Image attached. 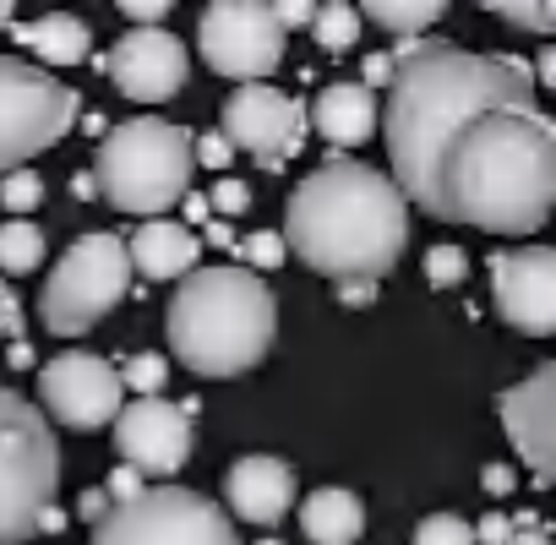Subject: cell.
I'll return each instance as SVG.
<instances>
[{
  "label": "cell",
  "instance_id": "60d3db41",
  "mask_svg": "<svg viewBox=\"0 0 556 545\" xmlns=\"http://www.w3.org/2000/svg\"><path fill=\"white\" fill-rule=\"evenodd\" d=\"M480 480H485V491H491V496H507V491H513V469H507V464H491Z\"/></svg>",
  "mask_w": 556,
  "mask_h": 545
},
{
  "label": "cell",
  "instance_id": "836d02e7",
  "mask_svg": "<svg viewBox=\"0 0 556 545\" xmlns=\"http://www.w3.org/2000/svg\"><path fill=\"white\" fill-rule=\"evenodd\" d=\"M104 491H110V502L121 507V502H137L148 485H142V474H137V469H126V464H121V469L110 474V485H104Z\"/></svg>",
  "mask_w": 556,
  "mask_h": 545
},
{
  "label": "cell",
  "instance_id": "5b68a950",
  "mask_svg": "<svg viewBox=\"0 0 556 545\" xmlns=\"http://www.w3.org/2000/svg\"><path fill=\"white\" fill-rule=\"evenodd\" d=\"M191 175H197V137L159 115L121 121L99 142V159H93V180L104 202H115L121 213H137L142 224L186 202Z\"/></svg>",
  "mask_w": 556,
  "mask_h": 545
},
{
  "label": "cell",
  "instance_id": "4fadbf2b",
  "mask_svg": "<svg viewBox=\"0 0 556 545\" xmlns=\"http://www.w3.org/2000/svg\"><path fill=\"white\" fill-rule=\"evenodd\" d=\"M197 447V426H191V404H169L159 398H131L115 420V453L126 469H137L142 480H164L186 469Z\"/></svg>",
  "mask_w": 556,
  "mask_h": 545
},
{
  "label": "cell",
  "instance_id": "7a4b0ae2",
  "mask_svg": "<svg viewBox=\"0 0 556 545\" xmlns=\"http://www.w3.org/2000/svg\"><path fill=\"white\" fill-rule=\"evenodd\" d=\"M556 213V121L534 104L480 115L442 159L437 218L485 235H534Z\"/></svg>",
  "mask_w": 556,
  "mask_h": 545
},
{
  "label": "cell",
  "instance_id": "9c48e42d",
  "mask_svg": "<svg viewBox=\"0 0 556 545\" xmlns=\"http://www.w3.org/2000/svg\"><path fill=\"white\" fill-rule=\"evenodd\" d=\"M93 545H240V534L218 502L186 485H148L137 502H121L93 523Z\"/></svg>",
  "mask_w": 556,
  "mask_h": 545
},
{
  "label": "cell",
  "instance_id": "d590c367",
  "mask_svg": "<svg viewBox=\"0 0 556 545\" xmlns=\"http://www.w3.org/2000/svg\"><path fill=\"white\" fill-rule=\"evenodd\" d=\"M507 545H556V540H551V529H545L534 512H518V518H513V540H507Z\"/></svg>",
  "mask_w": 556,
  "mask_h": 545
},
{
  "label": "cell",
  "instance_id": "8d00e7d4",
  "mask_svg": "<svg viewBox=\"0 0 556 545\" xmlns=\"http://www.w3.org/2000/svg\"><path fill=\"white\" fill-rule=\"evenodd\" d=\"M475 540H480V545H507V540H513V518H507V512H485V518L475 523Z\"/></svg>",
  "mask_w": 556,
  "mask_h": 545
},
{
  "label": "cell",
  "instance_id": "ab89813d",
  "mask_svg": "<svg viewBox=\"0 0 556 545\" xmlns=\"http://www.w3.org/2000/svg\"><path fill=\"white\" fill-rule=\"evenodd\" d=\"M121 12L137 17V23H159V17H169V0H126Z\"/></svg>",
  "mask_w": 556,
  "mask_h": 545
},
{
  "label": "cell",
  "instance_id": "ac0fdd59",
  "mask_svg": "<svg viewBox=\"0 0 556 545\" xmlns=\"http://www.w3.org/2000/svg\"><path fill=\"white\" fill-rule=\"evenodd\" d=\"M126 251H131V267L142 272V279L164 284V279H191L197 256H202V240H197V229H186L175 218H148V224H137Z\"/></svg>",
  "mask_w": 556,
  "mask_h": 545
},
{
  "label": "cell",
  "instance_id": "f35d334b",
  "mask_svg": "<svg viewBox=\"0 0 556 545\" xmlns=\"http://www.w3.org/2000/svg\"><path fill=\"white\" fill-rule=\"evenodd\" d=\"M229 153H235V148H229V137H224V131H218V137H202V142H197V159H202L207 169H224V164H229Z\"/></svg>",
  "mask_w": 556,
  "mask_h": 545
},
{
  "label": "cell",
  "instance_id": "5bb4252c",
  "mask_svg": "<svg viewBox=\"0 0 556 545\" xmlns=\"http://www.w3.org/2000/svg\"><path fill=\"white\" fill-rule=\"evenodd\" d=\"M491 301L507 328L529 339L556 333V245L491 251Z\"/></svg>",
  "mask_w": 556,
  "mask_h": 545
},
{
  "label": "cell",
  "instance_id": "d6986e66",
  "mask_svg": "<svg viewBox=\"0 0 556 545\" xmlns=\"http://www.w3.org/2000/svg\"><path fill=\"white\" fill-rule=\"evenodd\" d=\"M312 126L333 148H361L377 137V93L366 83H328L312 104Z\"/></svg>",
  "mask_w": 556,
  "mask_h": 545
},
{
  "label": "cell",
  "instance_id": "f6af8a7d",
  "mask_svg": "<svg viewBox=\"0 0 556 545\" xmlns=\"http://www.w3.org/2000/svg\"><path fill=\"white\" fill-rule=\"evenodd\" d=\"M262 545H285V540H262Z\"/></svg>",
  "mask_w": 556,
  "mask_h": 545
},
{
  "label": "cell",
  "instance_id": "7c38bea8",
  "mask_svg": "<svg viewBox=\"0 0 556 545\" xmlns=\"http://www.w3.org/2000/svg\"><path fill=\"white\" fill-rule=\"evenodd\" d=\"M224 137L262 169H285L290 153H301L306 142V104L273 83H245L224 99Z\"/></svg>",
  "mask_w": 556,
  "mask_h": 545
},
{
  "label": "cell",
  "instance_id": "83f0119b",
  "mask_svg": "<svg viewBox=\"0 0 556 545\" xmlns=\"http://www.w3.org/2000/svg\"><path fill=\"white\" fill-rule=\"evenodd\" d=\"M464 272H469V256H464V245L442 240V245H431V251H426V284H437V290H453V284H464Z\"/></svg>",
  "mask_w": 556,
  "mask_h": 545
},
{
  "label": "cell",
  "instance_id": "74e56055",
  "mask_svg": "<svg viewBox=\"0 0 556 545\" xmlns=\"http://www.w3.org/2000/svg\"><path fill=\"white\" fill-rule=\"evenodd\" d=\"M333 295H339V306H371L382 290L371 279H350V284H333Z\"/></svg>",
  "mask_w": 556,
  "mask_h": 545
},
{
  "label": "cell",
  "instance_id": "d6a6232c",
  "mask_svg": "<svg viewBox=\"0 0 556 545\" xmlns=\"http://www.w3.org/2000/svg\"><path fill=\"white\" fill-rule=\"evenodd\" d=\"M207 197H213V207H218V213H245V207H251V191H245L240 180H218Z\"/></svg>",
  "mask_w": 556,
  "mask_h": 545
},
{
  "label": "cell",
  "instance_id": "9a60e30c",
  "mask_svg": "<svg viewBox=\"0 0 556 545\" xmlns=\"http://www.w3.org/2000/svg\"><path fill=\"white\" fill-rule=\"evenodd\" d=\"M110 83L137 99V104H164L186 88V72H191V55L186 45L169 34V28H131L121 34V45L110 50Z\"/></svg>",
  "mask_w": 556,
  "mask_h": 545
},
{
  "label": "cell",
  "instance_id": "30bf717a",
  "mask_svg": "<svg viewBox=\"0 0 556 545\" xmlns=\"http://www.w3.org/2000/svg\"><path fill=\"white\" fill-rule=\"evenodd\" d=\"M197 50L218 77H235L245 88V83H267L285 66V28L262 0H213L197 23Z\"/></svg>",
  "mask_w": 556,
  "mask_h": 545
},
{
  "label": "cell",
  "instance_id": "52a82bcc",
  "mask_svg": "<svg viewBox=\"0 0 556 545\" xmlns=\"http://www.w3.org/2000/svg\"><path fill=\"white\" fill-rule=\"evenodd\" d=\"M131 272H137V267H131V251H126L121 235L93 229V235L72 240L66 256L55 262V272H50L45 295H39V317H45V328L61 333V339L88 333L99 317H110V312L126 301Z\"/></svg>",
  "mask_w": 556,
  "mask_h": 545
},
{
  "label": "cell",
  "instance_id": "6da1fadb",
  "mask_svg": "<svg viewBox=\"0 0 556 545\" xmlns=\"http://www.w3.org/2000/svg\"><path fill=\"white\" fill-rule=\"evenodd\" d=\"M399 77L388 88V175L404 202H420L437 218L442 197V159L453 142L491 110L534 104V66L518 55H480L464 45H426L409 39L393 50Z\"/></svg>",
  "mask_w": 556,
  "mask_h": 545
},
{
  "label": "cell",
  "instance_id": "b9f144b4",
  "mask_svg": "<svg viewBox=\"0 0 556 545\" xmlns=\"http://www.w3.org/2000/svg\"><path fill=\"white\" fill-rule=\"evenodd\" d=\"M534 83L556 88V45H551V50H540V61H534Z\"/></svg>",
  "mask_w": 556,
  "mask_h": 545
},
{
  "label": "cell",
  "instance_id": "4316f807",
  "mask_svg": "<svg viewBox=\"0 0 556 545\" xmlns=\"http://www.w3.org/2000/svg\"><path fill=\"white\" fill-rule=\"evenodd\" d=\"M39 202H45V180H39L34 169H12V175H0V207H7L12 218L34 213Z\"/></svg>",
  "mask_w": 556,
  "mask_h": 545
},
{
  "label": "cell",
  "instance_id": "4dcf8cb0",
  "mask_svg": "<svg viewBox=\"0 0 556 545\" xmlns=\"http://www.w3.org/2000/svg\"><path fill=\"white\" fill-rule=\"evenodd\" d=\"M273 17H278V28H312L317 23V7H312V0H278V7H273Z\"/></svg>",
  "mask_w": 556,
  "mask_h": 545
},
{
  "label": "cell",
  "instance_id": "484cf974",
  "mask_svg": "<svg viewBox=\"0 0 556 545\" xmlns=\"http://www.w3.org/2000/svg\"><path fill=\"white\" fill-rule=\"evenodd\" d=\"M235 251L245 256L251 272H273V267H285V256H290V245H285L278 229H251L245 240H235Z\"/></svg>",
  "mask_w": 556,
  "mask_h": 545
},
{
  "label": "cell",
  "instance_id": "277c9868",
  "mask_svg": "<svg viewBox=\"0 0 556 545\" xmlns=\"http://www.w3.org/2000/svg\"><path fill=\"white\" fill-rule=\"evenodd\" d=\"M169 355L197 377L251 371L278 333V301L251 267H197L169 301Z\"/></svg>",
  "mask_w": 556,
  "mask_h": 545
},
{
  "label": "cell",
  "instance_id": "f546056e",
  "mask_svg": "<svg viewBox=\"0 0 556 545\" xmlns=\"http://www.w3.org/2000/svg\"><path fill=\"white\" fill-rule=\"evenodd\" d=\"M164 377H169V366H164V355H131L126 366H121V382L137 393V398H159V388H164Z\"/></svg>",
  "mask_w": 556,
  "mask_h": 545
},
{
  "label": "cell",
  "instance_id": "1f68e13d",
  "mask_svg": "<svg viewBox=\"0 0 556 545\" xmlns=\"http://www.w3.org/2000/svg\"><path fill=\"white\" fill-rule=\"evenodd\" d=\"M393 77H399V61L388 55V50H377V55H366V72H361V83L377 93V88H393Z\"/></svg>",
  "mask_w": 556,
  "mask_h": 545
},
{
  "label": "cell",
  "instance_id": "7bdbcfd3",
  "mask_svg": "<svg viewBox=\"0 0 556 545\" xmlns=\"http://www.w3.org/2000/svg\"><path fill=\"white\" fill-rule=\"evenodd\" d=\"M207 240H213V245H235L229 224H218V218H207Z\"/></svg>",
  "mask_w": 556,
  "mask_h": 545
},
{
  "label": "cell",
  "instance_id": "7402d4cb",
  "mask_svg": "<svg viewBox=\"0 0 556 545\" xmlns=\"http://www.w3.org/2000/svg\"><path fill=\"white\" fill-rule=\"evenodd\" d=\"M361 17L382 23L388 34H399L409 45V39H426V28H437L447 17V7L442 0H371V7H361Z\"/></svg>",
  "mask_w": 556,
  "mask_h": 545
},
{
  "label": "cell",
  "instance_id": "e575fe53",
  "mask_svg": "<svg viewBox=\"0 0 556 545\" xmlns=\"http://www.w3.org/2000/svg\"><path fill=\"white\" fill-rule=\"evenodd\" d=\"M23 333V301L12 284H0V339H17Z\"/></svg>",
  "mask_w": 556,
  "mask_h": 545
},
{
  "label": "cell",
  "instance_id": "8fae6325",
  "mask_svg": "<svg viewBox=\"0 0 556 545\" xmlns=\"http://www.w3.org/2000/svg\"><path fill=\"white\" fill-rule=\"evenodd\" d=\"M39 398H45V415H55L61 426H72V431H99V426H115V420H121V409H126V382H121V366H110L104 355L66 350V355L45 360V371H39Z\"/></svg>",
  "mask_w": 556,
  "mask_h": 545
},
{
  "label": "cell",
  "instance_id": "ffe728a7",
  "mask_svg": "<svg viewBox=\"0 0 556 545\" xmlns=\"http://www.w3.org/2000/svg\"><path fill=\"white\" fill-rule=\"evenodd\" d=\"M301 534L312 545H355L366 534V507L344 485H323L301 502Z\"/></svg>",
  "mask_w": 556,
  "mask_h": 545
},
{
  "label": "cell",
  "instance_id": "44dd1931",
  "mask_svg": "<svg viewBox=\"0 0 556 545\" xmlns=\"http://www.w3.org/2000/svg\"><path fill=\"white\" fill-rule=\"evenodd\" d=\"M12 39H17L39 66H83L88 50H93L88 23L72 17V12H50V17H39V23H17Z\"/></svg>",
  "mask_w": 556,
  "mask_h": 545
},
{
  "label": "cell",
  "instance_id": "8992f818",
  "mask_svg": "<svg viewBox=\"0 0 556 545\" xmlns=\"http://www.w3.org/2000/svg\"><path fill=\"white\" fill-rule=\"evenodd\" d=\"M61 447L50 415L0 388V545H23L39 529H61Z\"/></svg>",
  "mask_w": 556,
  "mask_h": 545
},
{
  "label": "cell",
  "instance_id": "ba28073f",
  "mask_svg": "<svg viewBox=\"0 0 556 545\" xmlns=\"http://www.w3.org/2000/svg\"><path fill=\"white\" fill-rule=\"evenodd\" d=\"M77 88H66L55 72L0 55V175L28 169L34 153L55 148L77 126Z\"/></svg>",
  "mask_w": 556,
  "mask_h": 545
},
{
  "label": "cell",
  "instance_id": "3957f363",
  "mask_svg": "<svg viewBox=\"0 0 556 545\" xmlns=\"http://www.w3.org/2000/svg\"><path fill=\"white\" fill-rule=\"evenodd\" d=\"M409 202L393 175L361 159H328L285 202V245L333 284L382 279L404 256Z\"/></svg>",
  "mask_w": 556,
  "mask_h": 545
},
{
  "label": "cell",
  "instance_id": "2e32d148",
  "mask_svg": "<svg viewBox=\"0 0 556 545\" xmlns=\"http://www.w3.org/2000/svg\"><path fill=\"white\" fill-rule=\"evenodd\" d=\"M502 431H507L513 453L545 485H556V360L534 366L523 382H513L502 393Z\"/></svg>",
  "mask_w": 556,
  "mask_h": 545
},
{
  "label": "cell",
  "instance_id": "603a6c76",
  "mask_svg": "<svg viewBox=\"0 0 556 545\" xmlns=\"http://www.w3.org/2000/svg\"><path fill=\"white\" fill-rule=\"evenodd\" d=\"M45 262V229L34 218L0 224V272H34Z\"/></svg>",
  "mask_w": 556,
  "mask_h": 545
},
{
  "label": "cell",
  "instance_id": "d4e9b609",
  "mask_svg": "<svg viewBox=\"0 0 556 545\" xmlns=\"http://www.w3.org/2000/svg\"><path fill=\"white\" fill-rule=\"evenodd\" d=\"M491 12L507 17L513 28H529V34H551L556 39V0H491Z\"/></svg>",
  "mask_w": 556,
  "mask_h": 545
},
{
  "label": "cell",
  "instance_id": "e0dca14e",
  "mask_svg": "<svg viewBox=\"0 0 556 545\" xmlns=\"http://www.w3.org/2000/svg\"><path fill=\"white\" fill-rule=\"evenodd\" d=\"M224 502L240 523H262L273 529L295 507V469L273 453H245L235 458V469L224 474Z\"/></svg>",
  "mask_w": 556,
  "mask_h": 545
},
{
  "label": "cell",
  "instance_id": "f1b7e54d",
  "mask_svg": "<svg viewBox=\"0 0 556 545\" xmlns=\"http://www.w3.org/2000/svg\"><path fill=\"white\" fill-rule=\"evenodd\" d=\"M415 545H480V540H475V529H469L464 518H453V512H431V518L415 523Z\"/></svg>",
  "mask_w": 556,
  "mask_h": 545
},
{
  "label": "cell",
  "instance_id": "ee69618b",
  "mask_svg": "<svg viewBox=\"0 0 556 545\" xmlns=\"http://www.w3.org/2000/svg\"><path fill=\"white\" fill-rule=\"evenodd\" d=\"M17 28V7H12V0H0V34H12Z\"/></svg>",
  "mask_w": 556,
  "mask_h": 545
},
{
  "label": "cell",
  "instance_id": "cb8c5ba5",
  "mask_svg": "<svg viewBox=\"0 0 556 545\" xmlns=\"http://www.w3.org/2000/svg\"><path fill=\"white\" fill-rule=\"evenodd\" d=\"M361 28H366V17H361V7H350V0H328V7H317V23H312V34L328 55L350 50L361 39Z\"/></svg>",
  "mask_w": 556,
  "mask_h": 545
}]
</instances>
